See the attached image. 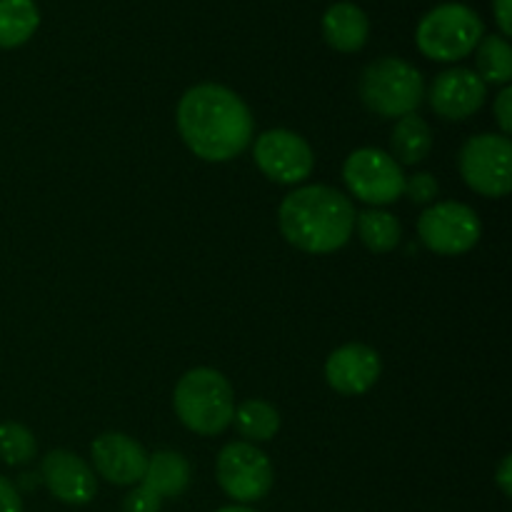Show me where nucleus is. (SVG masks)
Segmentation results:
<instances>
[{"label": "nucleus", "mask_w": 512, "mask_h": 512, "mask_svg": "<svg viewBox=\"0 0 512 512\" xmlns=\"http://www.w3.org/2000/svg\"><path fill=\"white\" fill-rule=\"evenodd\" d=\"M253 128L250 108L225 85H193L178 103V130L183 143L208 163H228L238 158L253 140Z\"/></svg>", "instance_id": "obj_1"}, {"label": "nucleus", "mask_w": 512, "mask_h": 512, "mask_svg": "<svg viewBox=\"0 0 512 512\" xmlns=\"http://www.w3.org/2000/svg\"><path fill=\"white\" fill-rule=\"evenodd\" d=\"M355 208L350 198L330 185H305L285 195L280 203V233L305 253L325 255L340 250L355 228Z\"/></svg>", "instance_id": "obj_2"}, {"label": "nucleus", "mask_w": 512, "mask_h": 512, "mask_svg": "<svg viewBox=\"0 0 512 512\" xmlns=\"http://www.w3.org/2000/svg\"><path fill=\"white\" fill-rule=\"evenodd\" d=\"M173 408L180 423L198 435H220L235 413L233 385L213 368H193L178 380Z\"/></svg>", "instance_id": "obj_3"}, {"label": "nucleus", "mask_w": 512, "mask_h": 512, "mask_svg": "<svg viewBox=\"0 0 512 512\" xmlns=\"http://www.w3.org/2000/svg\"><path fill=\"white\" fill-rule=\"evenodd\" d=\"M423 98V75L403 58H380L360 75V100L380 118H403L415 113Z\"/></svg>", "instance_id": "obj_4"}, {"label": "nucleus", "mask_w": 512, "mask_h": 512, "mask_svg": "<svg viewBox=\"0 0 512 512\" xmlns=\"http://www.w3.org/2000/svg\"><path fill=\"white\" fill-rule=\"evenodd\" d=\"M485 38V25L473 8L463 3H443L423 15L415 40L425 58L453 63L478 48Z\"/></svg>", "instance_id": "obj_5"}, {"label": "nucleus", "mask_w": 512, "mask_h": 512, "mask_svg": "<svg viewBox=\"0 0 512 512\" xmlns=\"http://www.w3.org/2000/svg\"><path fill=\"white\" fill-rule=\"evenodd\" d=\"M215 478L223 493L238 505L258 503L273 488V463L253 443H228L215 460Z\"/></svg>", "instance_id": "obj_6"}, {"label": "nucleus", "mask_w": 512, "mask_h": 512, "mask_svg": "<svg viewBox=\"0 0 512 512\" xmlns=\"http://www.w3.org/2000/svg\"><path fill=\"white\" fill-rule=\"evenodd\" d=\"M460 175L465 185L485 198H503L512 188V143L508 135L483 133L460 150Z\"/></svg>", "instance_id": "obj_7"}, {"label": "nucleus", "mask_w": 512, "mask_h": 512, "mask_svg": "<svg viewBox=\"0 0 512 512\" xmlns=\"http://www.w3.org/2000/svg\"><path fill=\"white\" fill-rule=\"evenodd\" d=\"M343 180L353 198L368 205H390L403 198L408 178L390 153L378 148H360L345 160Z\"/></svg>", "instance_id": "obj_8"}, {"label": "nucleus", "mask_w": 512, "mask_h": 512, "mask_svg": "<svg viewBox=\"0 0 512 512\" xmlns=\"http://www.w3.org/2000/svg\"><path fill=\"white\" fill-rule=\"evenodd\" d=\"M483 225L478 213L465 203H435L420 215V243L440 255H463L478 245Z\"/></svg>", "instance_id": "obj_9"}, {"label": "nucleus", "mask_w": 512, "mask_h": 512, "mask_svg": "<svg viewBox=\"0 0 512 512\" xmlns=\"http://www.w3.org/2000/svg\"><path fill=\"white\" fill-rule=\"evenodd\" d=\"M255 165L280 185H298L313 173L315 155L308 140L285 128L268 130L253 145Z\"/></svg>", "instance_id": "obj_10"}, {"label": "nucleus", "mask_w": 512, "mask_h": 512, "mask_svg": "<svg viewBox=\"0 0 512 512\" xmlns=\"http://www.w3.org/2000/svg\"><path fill=\"white\" fill-rule=\"evenodd\" d=\"M40 480L65 505H88L98 493L93 468L70 450H50L40 465Z\"/></svg>", "instance_id": "obj_11"}, {"label": "nucleus", "mask_w": 512, "mask_h": 512, "mask_svg": "<svg viewBox=\"0 0 512 512\" xmlns=\"http://www.w3.org/2000/svg\"><path fill=\"white\" fill-rule=\"evenodd\" d=\"M488 85L470 68L443 70L430 88V108L445 120H465L483 108Z\"/></svg>", "instance_id": "obj_12"}, {"label": "nucleus", "mask_w": 512, "mask_h": 512, "mask_svg": "<svg viewBox=\"0 0 512 512\" xmlns=\"http://www.w3.org/2000/svg\"><path fill=\"white\" fill-rule=\"evenodd\" d=\"M93 465L100 478L113 485H135L143 480L148 458L138 440L123 433H103L90 445Z\"/></svg>", "instance_id": "obj_13"}, {"label": "nucleus", "mask_w": 512, "mask_h": 512, "mask_svg": "<svg viewBox=\"0 0 512 512\" xmlns=\"http://www.w3.org/2000/svg\"><path fill=\"white\" fill-rule=\"evenodd\" d=\"M383 373L380 355L370 345L348 343L333 350L325 360V380L343 395H363L378 383Z\"/></svg>", "instance_id": "obj_14"}, {"label": "nucleus", "mask_w": 512, "mask_h": 512, "mask_svg": "<svg viewBox=\"0 0 512 512\" xmlns=\"http://www.w3.org/2000/svg\"><path fill=\"white\" fill-rule=\"evenodd\" d=\"M370 20L355 3H333L323 15V35L330 48L340 53H358L368 43Z\"/></svg>", "instance_id": "obj_15"}, {"label": "nucleus", "mask_w": 512, "mask_h": 512, "mask_svg": "<svg viewBox=\"0 0 512 512\" xmlns=\"http://www.w3.org/2000/svg\"><path fill=\"white\" fill-rule=\"evenodd\" d=\"M190 470L188 458L175 450H158L153 458H148V468H145L140 485L155 493L158 498H178L188 490L190 485Z\"/></svg>", "instance_id": "obj_16"}, {"label": "nucleus", "mask_w": 512, "mask_h": 512, "mask_svg": "<svg viewBox=\"0 0 512 512\" xmlns=\"http://www.w3.org/2000/svg\"><path fill=\"white\" fill-rule=\"evenodd\" d=\"M433 148V130L420 115L410 113L398 118L393 135H390V150H393L395 163L418 165L428 158Z\"/></svg>", "instance_id": "obj_17"}, {"label": "nucleus", "mask_w": 512, "mask_h": 512, "mask_svg": "<svg viewBox=\"0 0 512 512\" xmlns=\"http://www.w3.org/2000/svg\"><path fill=\"white\" fill-rule=\"evenodd\" d=\"M40 25L35 0H0V48L10 50L28 43Z\"/></svg>", "instance_id": "obj_18"}, {"label": "nucleus", "mask_w": 512, "mask_h": 512, "mask_svg": "<svg viewBox=\"0 0 512 512\" xmlns=\"http://www.w3.org/2000/svg\"><path fill=\"white\" fill-rule=\"evenodd\" d=\"M233 423L245 443H268L280 430V413L268 400H245L235 408Z\"/></svg>", "instance_id": "obj_19"}, {"label": "nucleus", "mask_w": 512, "mask_h": 512, "mask_svg": "<svg viewBox=\"0 0 512 512\" xmlns=\"http://www.w3.org/2000/svg\"><path fill=\"white\" fill-rule=\"evenodd\" d=\"M355 228H358L360 240L373 253H390L400 245L403 238V228H400L398 218H393L385 210H365V213L355 215Z\"/></svg>", "instance_id": "obj_20"}, {"label": "nucleus", "mask_w": 512, "mask_h": 512, "mask_svg": "<svg viewBox=\"0 0 512 512\" xmlns=\"http://www.w3.org/2000/svg\"><path fill=\"white\" fill-rule=\"evenodd\" d=\"M478 70L475 73L480 75L485 85H508L512 78V50L508 38L503 35H488L478 43Z\"/></svg>", "instance_id": "obj_21"}, {"label": "nucleus", "mask_w": 512, "mask_h": 512, "mask_svg": "<svg viewBox=\"0 0 512 512\" xmlns=\"http://www.w3.org/2000/svg\"><path fill=\"white\" fill-rule=\"evenodd\" d=\"M35 450H38V445H35L33 433H30L25 425H0V458H3V463L18 468V465L30 463V460L35 458Z\"/></svg>", "instance_id": "obj_22"}, {"label": "nucleus", "mask_w": 512, "mask_h": 512, "mask_svg": "<svg viewBox=\"0 0 512 512\" xmlns=\"http://www.w3.org/2000/svg\"><path fill=\"white\" fill-rule=\"evenodd\" d=\"M405 193H408V198L413 200V203L428 205L438 198L440 185L430 173H418L410 180H405Z\"/></svg>", "instance_id": "obj_23"}, {"label": "nucleus", "mask_w": 512, "mask_h": 512, "mask_svg": "<svg viewBox=\"0 0 512 512\" xmlns=\"http://www.w3.org/2000/svg\"><path fill=\"white\" fill-rule=\"evenodd\" d=\"M160 508H163V498L150 493L143 485L130 490L123 500V512H160Z\"/></svg>", "instance_id": "obj_24"}, {"label": "nucleus", "mask_w": 512, "mask_h": 512, "mask_svg": "<svg viewBox=\"0 0 512 512\" xmlns=\"http://www.w3.org/2000/svg\"><path fill=\"white\" fill-rule=\"evenodd\" d=\"M495 118H498L500 128H503V135H510L512 130V88L510 85H505L503 90H500V95L495 98Z\"/></svg>", "instance_id": "obj_25"}, {"label": "nucleus", "mask_w": 512, "mask_h": 512, "mask_svg": "<svg viewBox=\"0 0 512 512\" xmlns=\"http://www.w3.org/2000/svg\"><path fill=\"white\" fill-rule=\"evenodd\" d=\"M0 512H23V500H20L18 488L3 475H0Z\"/></svg>", "instance_id": "obj_26"}, {"label": "nucleus", "mask_w": 512, "mask_h": 512, "mask_svg": "<svg viewBox=\"0 0 512 512\" xmlns=\"http://www.w3.org/2000/svg\"><path fill=\"white\" fill-rule=\"evenodd\" d=\"M495 20H498V28L503 30V38L512 35V0H493Z\"/></svg>", "instance_id": "obj_27"}, {"label": "nucleus", "mask_w": 512, "mask_h": 512, "mask_svg": "<svg viewBox=\"0 0 512 512\" xmlns=\"http://www.w3.org/2000/svg\"><path fill=\"white\" fill-rule=\"evenodd\" d=\"M495 483H498V488L503 490L505 498H510L512 495V458L510 455H505L503 463H500L498 475H495Z\"/></svg>", "instance_id": "obj_28"}, {"label": "nucleus", "mask_w": 512, "mask_h": 512, "mask_svg": "<svg viewBox=\"0 0 512 512\" xmlns=\"http://www.w3.org/2000/svg\"><path fill=\"white\" fill-rule=\"evenodd\" d=\"M218 512H258V510L248 508V505H228V508H220Z\"/></svg>", "instance_id": "obj_29"}]
</instances>
